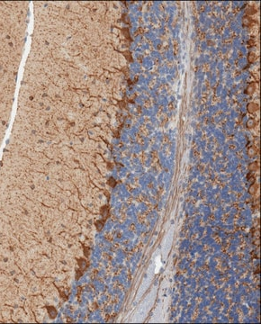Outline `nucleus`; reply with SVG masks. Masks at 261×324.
Masks as SVG:
<instances>
[{
	"label": "nucleus",
	"mask_w": 261,
	"mask_h": 324,
	"mask_svg": "<svg viewBox=\"0 0 261 324\" xmlns=\"http://www.w3.org/2000/svg\"><path fill=\"white\" fill-rule=\"evenodd\" d=\"M46 309L48 311V313H49V316H50V319H55L56 316H57V313H58L55 307H53V306H47Z\"/></svg>",
	"instance_id": "obj_1"
}]
</instances>
